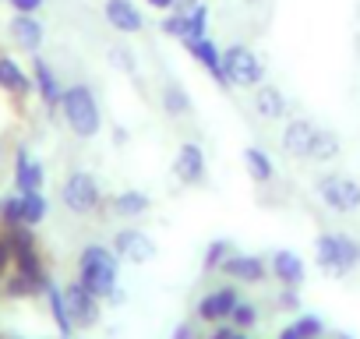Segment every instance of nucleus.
Segmentation results:
<instances>
[{"instance_id": "1", "label": "nucleus", "mask_w": 360, "mask_h": 339, "mask_svg": "<svg viewBox=\"0 0 360 339\" xmlns=\"http://www.w3.org/2000/svg\"><path fill=\"white\" fill-rule=\"evenodd\" d=\"M60 120L64 127L82 138V141H92L99 131H103V103L96 96V89L89 82H71L64 89V99H60Z\"/></svg>"}, {"instance_id": "2", "label": "nucleus", "mask_w": 360, "mask_h": 339, "mask_svg": "<svg viewBox=\"0 0 360 339\" xmlns=\"http://www.w3.org/2000/svg\"><path fill=\"white\" fill-rule=\"evenodd\" d=\"M120 265H124V262L117 258V251H113L110 244L92 241V244H85V248L78 251V272H75V279H78L89 293L110 300L113 290L120 286Z\"/></svg>"}, {"instance_id": "3", "label": "nucleus", "mask_w": 360, "mask_h": 339, "mask_svg": "<svg viewBox=\"0 0 360 339\" xmlns=\"http://www.w3.org/2000/svg\"><path fill=\"white\" fill-rule=\"evenodd\" d=\"M314 265L332 279L356 272L360 269V241L349 237V234H339V230L318 234L314 237Z\"/></svg>"}, {"instance_id": "4", "label": "nucleus", "mask_w": 360, "mask_h": 339, "mask_svg": "<svg viewBox=\"0 0 360 339\" xmlns=\"http://www.w3.org/2000/svg\"><path fill=\"white\" fill-rule=\"evenodd\" d=\"M60 205L71 212V216H78V219H89V216H99L103 209H106V195H103V184H99V177L92 174V170H82V166H75L71 174L60 181Z\"/></svg>"}, {"instance_id": "5", "label": "nucleus", "mask_w": 360, "mask_h": 339, "mask_svg": "<svg viewBox=\"0 0 360 339\" xmlns=\"http://www.w3.org/2000/svg\"><path fill=\"white\" fill-rule=\"evenodd\" d=\"M314 195L335 216H356L360 212V181L349 177V174H339V170H328V174L314 177Z\"/></svg>"}, {"instance_id": "6", "label": "nucleus", "mask_w": 360, "mask_h": 339, "mask_svg": "<svg viewBox=\"0 0 360 339\" xmlns=\"http://www.w3.org/2000/svg\"><path fill=\"white\" fill-rule=\"evenodd\" d=\"M223 71L230 89H258L265 85V60L248 43H230L223 50Z\"/></svg>"}, {"instance_id": "7", "label": "nucleus", "mask_w": 360, "mask_h": 339, "mask_svg": "<svg viewBox=\"0 0 360 339\" xmlns=\"http://www.w3.org/2000/svg\"><path fill=\"white\" fill-rule=\"evenodd\" d=\"M4 234L11 237V248H15V269L25 272V276H32V279H39L43 290H50L53 279H50L46 258H43V251H39L36 230H32V226H11V230H4Z\"/></svg>"}, {"instance_id": "8", "label": "nucleus", "mask_w": 360, "mask_h": 339, "mask_svg": "<svg viewBox=\"0 0 360 339\" xmlns=\"http://www.w3.org/2000/svg\"><path fill=\"white\" fill-rule=\"evenodd\" d=\"M169 174L180 188H205L209 184V155L202 148V141H180L169 162Z\"/></svg>"}, {"instance_id": "9", "label": "nucleus", "mask_w": 360, "mask_h": 339, "mask_svg": "<svg viewBox=\"0 0 360 339\" xmlns=\"http://www.w3.org/2000/svg\"><path fill=\"white\" fill-rule=\"evenodd\" d=\"M321 124H314L311 117H290L279 131V148L286 159L293 162H311V148H314V134Z\"/></svg>"}, {"instance_id": "10", "label": "nucleus", "mask_w": 360, "mask_h": 339, "mask_svg": "<svg viewBox=\"0 0 360 339\" xmlns=\"http://www.w3.org/2000/svg\"><path fill=\"white\" fill-rule=\"evenodd\" d=\"M110 248H113L117 258L127 262V265H148V262H155V255H159V244L152 241V234H145V230H138V226L117 230L113 241H110Z\"/></svg>"}, {"instance_id": "11", "label": "nucleus", "mask_w": 360, "mask_h": 339, "mask_svg": "<svg viewBox=\"0 0 360 339\" xmlns=\"http://www.w3.org/2000/svg\"><path fill=\"white\" fill-rule=\"evenodd\" d=\"M32 89H36V99L43 103V110L53 117V113H60V99H64V78L57 75V68L43 57V53H36L32 57Z\"/></svg>"}, {"instance_id": "12", "label": "nucleus", "mask_w": 360, "mask_h": 339, "mask_svg": "<svg viewBox=\"0 0 360 339\" xmlns=\"http://www.w3.org/2000/svg\"><path fill=\"white\" fill-rule=\"evenodd\" d=\"M64 300H68V311H71L75 328L89 332V328H96V325L103 321V304H106V300L96 297V293H89L78 279L64 286Z\"/></svg>"}, {"instance_id": "13", "label": "nucleus", "mask_w": 360, "mask_h": 339, "mask_svg": "<svg viewBox=\"0 0 360 339\" xmlns=\"http://www.w3.org/2000/svg\"><path fill=\"white\" fill-rule=\"evenodd\" d=\"M240 304V290L233 283H223L216 290H209L198 304H195V318L205 321V325H219V321H230L233 307Z\"/></svg>"}, {"instance_id": "14", "label": "nucleus", "mask_w": 360, "mask_h": 339, "mask_svg": "<svg viewBox=\"0 0 360 339\" xmlns=\"http://www.w3.org/2000/svg\"><path fill=\"white\" fill-rule=\"evenodd\" d=\"M8 39H11L15 50L36 57V53H43V46H46V25L39 22V15H15V18L8 22Z\"/></svg>"}, {"instance_id": "15", "label": "nucleus", "mask_w": 360, "mask_h": 339, "mask_svg": "<svg viewBox=\"0 0 360 339\" xmlns=\"http://www.w3.org/2000/svg\"><path fill=\"white\" fill-rule=\"evenodd\" d=\"M0 92L11 96L15 103H25L29 96H36L32 71H25V64L15 53H4V50H0Z\"/></svg>"}, {"instance_id": "16", "label": "nucleus", "mask_w": 360, "mask_h": 339, "mask_svg": "<svg viewBox=\"0 0 360 339\" xmlns=\"http://www.w3.org/2000/svg\"><path fill=\"white\" fill-rule=\"evenodd\" d=\"M188 50V57L219 85V89H230V82H226V71H223V50L216 46V39L212 36H202V39H188V43H180Z\"/></svg>"}, {"instance_id": "17", "label": "nucleus", "mask_w": 360, "mask_h": 339, "mask_svg": "<svg viewBox=\"0 0 360 339\" xmlns=\"http://www.w3.org/2000/svg\"><path fill=\"white\" fill-rule=\"evenodd\" d=\"M11 184H15V191H22V195H25V191H43V184H46V166H43V159L32 155L25 145L15 148Z\"/></svg>"}, {"instance_id": "18", "label": "nucleus", "mask_w": 360, "mask_h": 339, "mask_svg": "<svg viewBox=\"0 0 360 339\" xmlns=\"http://www.w3.org/2000/svg\"><path fill=\"white\" fill-rule=\"evenodd\" d=\"M230 283H244V286H258V283H265L269 279V258H262V255H244V251H233L226 262H223V269H219Z\"/></svg>"}, {"instance_id": "19", "label": "nucleus", "mask_w": 360, "mask_h": 339, "mask_svg": "<svg viewBox=\"0 0 360 339\" xmlns=\"http://www.w3.org/2000/svg\"><path fill=\"white\" fill-rule=\"evenodd\" d=\"M269 276L279 283V286H293L300 290L304 279H307V262L293 251V248H279L269 255Z\"/></svg>"}, {"instance_id": "20", "label": "nucleus", "mask_w": 360, "mask_h": 339, "mask_svg": "<svg viewBox=\"0 0 360 339\" xmlns=\"http://www.w3.org/2000/svg\"><path fill=\"white\" fill-rule=\"evenodd\" d=\"M103 18L117 36H138L145 29V15L134 0H106L103 4Z\"/></svg>"}, {"instance_id": "21", "label": "nucleus", "mask_w": 360, "mask_h": 339, "mask_svg": "<svg viewBox=\"0 0 360 339\" xmlns=\"http://www.w3.org/2000/svg\"><path fill=\"white\" fill-rule=\"evenodd\" d=\"M106 209H110L113 219L134 223V219H145V216L152 212V198H148L145 191H138V188H124V191H117L113 198H106Z\"/></svg>"}, {"instance_id": "22", "label": "nucleus", "mask_w": 360, "mask_h": 339, "mask_svg": "<svg viewBox=\"0 0 360 339\" xmlns=\"http://www.w3.org/2000/svg\"><path fill=\"white\" fill-rule=\"evenodd\" d=\"M251 106H255V113H258L265 124L286 120V113H290L286 92H283L279 85H272V82H265V85H258V89H255V96H251Z\"/></svg>"}, {"instance_id": "23", "label": "nucleus", "mask_w": 360, "mask_h": 339, "mask_svg": "<svg viewBox=\"0 0 360 339\" xmlns=\"http://www.w3.org/2000/svg\"><path fill=\"white\" fill-rule=\"evenodd\" d=\"M240 162H244V170H248V177L255 181V184H272L276 181V162H272V155L265 152V148H258V145H248L244 152H240Z\"/></svg>"}, {"instance_id": "24", "label": "nucleus", "mask_w": 360, "mask_h": 339, "mask_svg": "<svg viewBox=\"0 0 360 339\" xmlns=\"http://www.w3.org/2000/svg\"><path fill=\"white\" fill-rule=\"evenodd\" d=\"M159 106H162V113H166V117H173V120L188 117V113L195 110L191 92H188L184 85H180V82H166V85L159 89Z\"/></svg>"}, {"instance_id": "25", "label": "nucleus", "mask_w": 360, "mask_h": 339, "mask_svg": "<svg viewBox=\"0 0 360 339\" xmlns=\"http://www.w3.org/2000/svg\"><path fill=\"white\" fill-rule=\"evenodd\" d=\"M43 297H46V304H50V318H53L60 339H75L78 328H75V321H71V311H68V300H64V286L50 283V290H46Z\"/></svg>"}, {"instance_id": "26", "label": "nucleus", "mask_w": 360, "mask_h": 339, "mask_svg": "<svg viewBox=\"0 0 360 339\" xmlns=\"http://www.w3.org/2000/svg\"><path fill=\"white\" fill-rule=\"evenodd\" d=\"M39 293H46L39 279H32L18 269H11L4 276V300H29V297H39Z\"/></svg>"}, {"instance_id": "27", "label": "nucleus", "mask_w": 360, "mask_h": 339, "mask_svg": "<svg viewBox=\"0 0 360 339\" xmlns=\"http://www.w3.org/2000/svg\"><path fill=\"white\" fill-rule=\"evenodd\" d=\"M342 155V138L332 127H318L314 134V148H311V162H335Z\"/></svg>"}, {"instance_id": "28", "label": "nucleus", "mask_w": 360, "mask_h": 339, "mask_svg": "<svg viewBox=\"0 0 360 339\" xmlns=\"http://www.w3.org/2000/svg\"><path fill=\"white\" fill-rule=\"evenodd\" d=\"M46 216H50V198L43 191H25L22 195V226H32L36 230V226L46 223Z\"/></svg>"}, {"instance_id": "29", "label": "nucleus", "mask_w": 360, "mask_h": 339, "mask_svg": "<svg viewBox=\"0 0 360 339\" xmlns=\"http://www.w3.org/2000/svg\"><path fill=\"white\" fill-rule=\"evenodd\" d=\"M230 255H233V244H230L226 237L209 241V248H205V255H202V272H205V276L219 272V269H223V262H226Z\"/></svg>"}, {"instance_id": "30", "label": "nucleus", "mask_w": 360, "mask_h": 339, "mask_svg": "<svg viewBox=\"0 0 360 339\" xmlns=\"http://www.w3.org/2000/svg\"><path fill=\"white\" fill-rule=\"evenodd\" d=\"M106 60H110L117 71H124L127 78H138V57L131 53V46H124V43L106 46Z\"/></svg>"}, {"instance_id": "31", "label": "nucleus", "mask_w": 360, "mask_h": 339, "mask_svg": "<svg viewBox=\"0 0 360 339\" xmlns=\"http://www.w3.org/2000/svg\"><path fill=\"white\" fill-rule=\"evenodd\" d=\"M0 226H4V230L22 226V195L18 191L0 195Z\"/></svg>"}, {"instance_id": "32", "label": "nucleus", "mask_w": 360, "mask_h": 339, "mask_svg": "<svg viewBox=\"0 0 360 339\" xmlns=\"http://www.w3.org/2000/svg\"><path fill=\"white\" fill-rule=\"evenodd\" d=\"M159 32L173 43H184L188 39V15H180V11H166L159 18Z\"/></svg>"}, {"instance_id": "33", "label": "nucleus", "mask_w": 360, "mask_h": 339, "mask_svg": "<svg viewBox=\"0 0 360 339\" xmlns=\"http://www.w3.org/2000/svg\"><path fill=\"white\" fill-rule=\"evenodd\" d=\"M258 318H262L258 304L240 297V304H237V307H233V314H230V325H233V328H240V332H251V328L258 325Z\"/></svg>"}, {"instance_id": "34", "label": "nucleus", "mask_w": 360, "mask_h": 339, "mask_svg": "<svg viewBox=\"0 0 360 339\" xmlns=\"http://www.w3.org/2000/svg\"><path fill=\"white\" fill-rule=\"evenodd\" d=\"M209 4L202 0V4H195L191 11H188V39H202V36H209ZM184 39V43H188Z\"/></svg>"}, {"instance_id": "35", "label": "nucleus", "mask_w": 360, "mask_h": 339, "mask_svg": "<svg viewBox=\"0 0 360 339\" xmlns=\"http://www.w3.org/2000/svg\"><path fill=\"white\" fill-rule=\"evenodd\" d=\"M293 328L300 332V339H321L325 335V321H321V314H300L297 321H293Z\"/></svg>"}, {"instance_id": "36", "label": "nucleus", "mask_w": 360, "mask_h": 339, "mask_svg": "<svg viewBox=\"0 0 360 339\" xmlns=\"http://www.w3.org/2000/svg\"><path fill=\"white\" fill-rule=\"evenodd\" d=\"M15 269V248H11V237L4 234V226H0V276H8Z\"/></svg>"}, {"instance_id": "37", "label": "nucleus", "mask_w": 360, "mask_h": 339, "mask_svg": "<svg viewBox=\"0 0 360 339\" xmlns=\"http://www.w3.org/2000/svg\"><path fill=\"white\" fill-rule=\"evenodd\" d=\"M8 8L15 15H39L46 8V0H8Z\"/></svg>"}, {"instance_id": "38", "label": "nucleus", "mask_w": 360, "mask_h": 339, "mask_svg": "<svg viewBox=\"0 0 360 339\" xmlns=\"http://www.w3.org/2000/svg\"><path fill=\"white\" fill-rule=\"evenodd\" d=\"M276 304H279L283 311H300V297H297V290H293V286H283V290H279V297H276Z\"/></svg>"}, {"instance_id": "39", "label": "nucleus", "mask_w": 360, "mask_h": 339, "mask_svg": "<svg viewBox=\"0 0 360 339\" xmlns=\"http://www.w3.org/2000/svg\"><path fill=\"white\" fill-rule=\"evenodd\" d=\"M169 339H202V332H198V321H180L173 332H169Z\"/></svg>"}, {"instance_id": "40", "label": "nucleus", "mask_w": 360, "mask_h": 339, "mask_svg": "<svg viewBox=\"0 0 360 339\" xmlns=\"http://www.w3.org/2000/svg\"><path fill=\"white\" fill-rule=\"evenodd\" d=\"M233 332H237V328H233L230 321H219V325H212V332H209L205 339H230Z\"/></svg>"}, {"instance_id": "41", "label": "nucleus", "mask_w": 360, "mask_h": 339, "mask_svg": "<svg viewBox=\"0 0 360 339\" xmlns=\"http://www.w3.org/2000/svg\"><path fill=\"white\" fill-rule=\"evenodd\" d=\"M110 138H113V145H127V141H131V131H127L124 124H113V127H110Z\"/></svg>"}, {"instance_id": "42", "label": "nucleus", "mask_w": 360, "mask_h": 339, "mask_svg": "<svg viewBox=\"0 0 360 339\" xmlns=\"http://www.w3.org/2000/svg\"><path fill=\"white\" fill-rule=\"evenodd\" d=\"M145 4H148L152 11H159V15H166V11H173V0H145Z\"/></svg>"}, {"instance_id": "43", "label": "nucleus", "mask_w": 360, "mask_h": 339, "mask_svg": "<svg viewBox=\"0 0 360 339\" xmlns=\"http://www.w3.org/2000/svg\"><path fill=\"white\" fill-rule=\"evenodd\" d=\"M195 4H202V0H173V11H180V15H188Z\"/></svg>"}, {"instance_id": "44", "label": "nucleus", "mask_w": 360, "mask_h": 339, "mask_svg": "<svg viewBox=\"0 0 360 339\" xmlns=\"http://www.w3.org/2000/svg\"><path fill=\"white\" fill-rule=\"evenodd\" d=\"M276 339H300V332H297V328H293V321H290L286 328H279V335H276Z\"/></svg>"}, {"instance_id": "45", "label": "nucleus", "mask_w": 360, "mask_h": 339, "mask_svg": "<svg viewBox=\"0 0 360 339\" xmlns=\"http://www.w3.org/2000/svg\"><path fill=\"white\" fill-rule=\"evenodd\" d=\"M124 300H127V293L117 286V290H113V297H110V304H124Z\"/></svg>"}, {"instance_id": "46", "label": "nucleus", "mask_w": 360, "mask_h": 339, "mask_svg": "<svg viewBox=\"0 0 360 339\" xmlns=\"http://www.w3.org/2000/svg\"><path fill=\"white\" fill-rule=\"evenodd\" d=\"M230 339H251V335H248V332H240V328H237V332H233V335H230Z\"/></svg>"}, {"instance_id": "47", "label": "nucleus", "mask_w": 360, "mask_h": 339, "mask_svg": "<svg viewBox=\"0 0 360 339\" xmlns=\"http://www.w3.org/2000/svg\"><path fill=\"white\" fill-rule=\"evenodd\" d=\"M335 339H353V335H349V332H339V335H335Z\"/></svg>"}, {"instance_id": "48", "label": "nucleus", "mask_w": 360, "mask_h": 339, "mask_svg": "<svg viewBox=\"0 0 360 339\" xmlns=\"http://www.w3.org/2000/svg\"><path fill=\"white\" fill-rule=\"evenodd\" d=\"M0 297H4V276H0Z\"/></svg>"}, {"instance_id": "49", "label": "nucleus", "mask_w": 360, "mask_h": 339, "mask_svg": "<svg viewBox=\"0 0 360 339\" xmlns=\"http://www.w3.org/2000/svg\"><path fill=\"white\" fill-rule=\"evenodd\" d=\"M0 162H4V141H0Z\"/></svg>"}, {"instance_id": "50", "label": "nucleus", "mask_w": 360, "mask_h": 339, "mask_svg": "<svg viewBox=\"0 0 360 339\" xmlns=\"http://www.w3.org/2000/svg\"><path fill=\"white\" fill-rule=\"evenodd\" d=\"M248 4H258V0H248Z\"/></svg>"}, {"instance_id": "51", "label": "nucleus", "mask_w": 360, "mask_h": 339, "mask_svg": "<svg viewBox=\"0 0 360 339\" xmlns=\"http://www.w3.org/2000/svg\"><path fill=\"white\" fill-rule=\"evenodd\" d=\"M11 339H22V335H11Z\"/></svg>"}, {"instance_id": "52", "label": "nucleus", "mask_w": 360, "mask_h": 339, "mask_svg": "<svg viewBox=\"0 0 360 339\" xmlns=\"http://www.w3.org/2000/svg\"><path fill=\"white\" fill-rule=\"evenodd\" d=\"M0 339H4V335H0Z\"/></svg>"}]
</instances>
